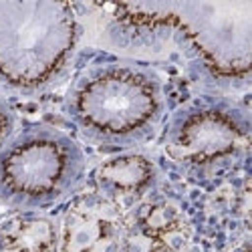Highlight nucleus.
I'll list each match as a JSON object with an SVG mask.
<instances>
[{
    "mask_svg": "<svg viewBox=\"0 0 252 252\" xmlns=\"http://www.w3.org/2000/svg\"><path fill=\"white\" fill-rule=\"evenodd\" d=\"M87 174L81 145L67 133L34 125L0 150V202L36 212L71 198Z\"/></svg>",
    "mask_w": 252,
    "mask_h": 252,
    "instance_id": "obj_3",
    "label": "nucleus"
},
{
    "mask_svg": "<svg viewBox=\"0 0 252 252\" xmlns=\"http://www.w3.org/2000/svg\"><path fill=\"white\" fill-rule=\"evenodd\" d=\"M67 113L89 141L127 150L156 135L165 95L154 71L133 63H103L77 77L67 93Z\"/></svg>",
    "mask_w": 252,
    "mask_h": 252,
    "instance_id": "obj_1",
    "label": "nucleus"
},
{
    "mask_svg": "<svg viewBox=\"0 0 252 252\" xmlns=\"http://www.w3.org/2000/svg\"><path fill=\"white\" fill-rule=\"evenodd\" d=\"M125 218V252H190V230L174 204L139 202Z\"/></svg>",
    "mask_w": 252,
    "mask_h": 252,
    "instance_id": "obj_7",
    "label": "nucleus"
},
{
    "mask_svg": "<svg viewBox=\"0 0 252 252\" xmlns=\"http://www.w3.org/2000/svg\"><path fill=\"white\" fill-rule=\"evenodd\" d=\"M123 208L93 192L79 196L59 226L57 252H125Z\"/></svg>",
    "mask_w": 252,
    "mask_h": 252,
    "instance_id": "obj_6",
    "label": "nucleus"
},
{
    "mask_svg": "<svg viewBox=\"0 0 252 252\" xmlns=\"http://www.w3.org/2000/svg\"><path fill=\"white\" fill-rule=\"evenodd\" d=\"M59 228L32 212H23L0 228V252H57Z\"/></svg>",
    "mask_w": 252,
    "mask_h": 252,
    "instance_id": "obj_9",
    "label": "nucleus"
},
{
    "mask_svg": "<svg viewBox=\"0 0 252 252\" xmlns=\"http://www.w3.org/2000/svg\"><path fill=\"white\" fill-rule=\"evenodd\" d=\"M232 252H248L246 248H236V250H232Z\"/></svg>",
    "mask_w": 252,
    "mask_h": 252,
    "instance_id": "obj_11",
    "label": "nucleus"
},
{
    "mask_svg": "<svg viewBox=\"0 0 252 252\" xmlns=\"http://www.w3.org/2000/svg\"><path fill=\"white\" fill-rule=\"evenodd\" d=\"M95 192L123 208L141 202L158 184V167L141 154H121L103 161L93 174Z\"/></svg>",
    "mask_w": 252,
    "mask_h": 252,
    "instance_id": "obj_8",
    "label": "nucleus"
},
{
    "mask_svg": "<svg viewBox=\"0 0 252 252\" xmlns=\"http://www.w3.org/2000/svg\"><path fill=\"white\" fill-rule=\"evenodd\" d=\"M14 125H16V119H14L10 105L0 97V150H2L10 141V137L14 135Z\"/></svg>",
    "mask_w": 252,
    "mask_h": 252,
    "instance_id": "obj_10",
    "label": "nucleus"
},
{
    "mask_svg": "<svg viewBox=\"0 0 252 252\" xmlns=\"http://www.w3.org/2000/svg\"><path fill=\"white\" fill-rule=\"evenodd\" d=\"M248 145V119L228 103L200 101L180 109L165 131L163 148L174 161L212 167Z\"/></svg>",
    "mask_w": 252,
    "mask_h": 252,
    "instance_id": "obj_5",
    "label": "nucleus"
},
{
    "mask_svg": "<svg viewBox=\"0 0 252 252\" xmlns=\"http://www.w3.org/2000/svg\"><path fill=\"white\" fill-rule=\"evenodd\" d=\"M79 40L71 4L0 0V81L18 91L45 89L61 75Z\"/></svg>",
    "mask_w": 252,
    "mask_h": 252,
    "instance_id": "obj_2",
    "label": "nucleus"
},
{
    "mask_svg": "<svg viewBox=\"0 0 252 252\" xmlns=\"http://www.w3.org/2000/svg\"><path fill=\"white\" fill-rule=\"evenodd\" d=\"M125 18L137 25H170L178 29L206 65L220 77L240 79L250 71L252 2H133L117 4Z\"/></svg>",
    "mask_w": 252,
    "mask_h": 252,
    "instance_id": "obj_4",
    "label": "nucleus"
}]
</instances>
